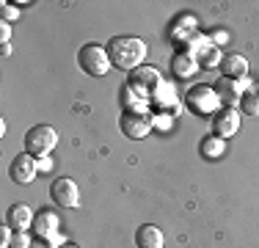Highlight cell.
Returning a JSON list of instances; mask_svg holds the SVG:
<instances>
[{
  "label": "cell",
  "instance_id": "obj_12",
  "mask_svg": "<svg viewBox=\"0 0 259 248\" xmlns=\"http://www.w3.org/2000/svg\"><path fill=\"white\" fill-rule=\"evenodd\" d=\"M199 58H196L193 53H185V50H180V53L171 55V72L177 74V77H190V74L199 72Z\"/></svg>",
  "mask_w": 259,
  "mask_h": 248
},
{
  "label": "cell",
  "instance_id": "obj_9",
  "mask_svg": "<svg viewBox=\"0 0 259 248\" xmlns=\"http://www.w3.org/2000/svg\"><path fill=\"white\" fill-rule=\"evenodd\" d=\"M39 157H33V154H28V152H22V154H17L14 160H11V179H14L17 185H30L36 179V174H39V163H36Z\"/></svg>",
  "mask_w": 259,
  "mask_h": 248
},
{
  "label": "cell",
  "instance_id": "obj_2",
  "mask_svg": "<svg viewBox=\"0 0 259 248\" xmlns=\"http://www.w3.org/2000/svg\"><path fill=\"white\" fill-rule=\"evenodd\" d=\"M77 64L91 77H105L110 72V66H113L110 64V55H108V47L94 45V42H89V45H83L77 50Z\"/></svg>",
  "mask_w": 259,
  "mask_h": 248
},
{
  "label": "cell",
  "instance_id": "obj_22",
  "mask_svg": "<svg viewBox=\"0 0 259 248\" xmlns=\"http://www.w3.org/2000/svg\"><path fill=\"white\" fill-rule=\"evenodd\" d=\"M33 248H45V245H39V243H36V245H33Z\"/></svg>",
  "mask_w": 259,
  "mask_h": 248
},
{
  "label": "cell",
  "instance_id": "obj_18",
  "mask_svg": "<svg viewBox=\"0 0 259 248\" xmlns=\"http://www.w3.org/2000/svg\"><path fill=\"white\" fill-rule=\"evenodd\" d=\"M17 17H20L17 6H11V3H0V22H14Z\"/></svg>",
  "mask_w": 259,
  "mask_h": 248
},
{
  "label": "cell",
  "instance_id": "obj_7",
  "mask_svg": "<svg viewBox=\"0 0 259 248\" xmlns=\"http://www.w3.org/2000/svg\"><path fill=\"white\" fill-rule=\"evenodd\" d=\"M240 110L237 108H221V110H215V116H212V135L215 138H232V135H237V130H240Z\"/></svg>",
  "mask_w": 259,
  "mask_h": 248
},
{
  "label": "cell",
  "instance_id": "obj_10",
  "mask_svg": "<svg viewBox=\"0 0 259 248\" xmlns=\"http://www.w3.org/2000/svg\"><path fill=\"white\" fill-rule=\"evenodd\" d=\"M221 72L229 80H243L245 74H248V58L240 55V53H226L224 58H221Z\"/></svg>",
  "mask_w": 259,
  "mask_h": 248
},
{
  "label": "cell",
  "instance_id": "obj_3",
  "mask_svg": "<svg viewBox=\"0 0 259 248\" xmlns=\"http://www.w3.org/2000/svg\"><path fill=\"white\" fill-rule=\"evenodd\" d=\"M152 127H155V116H152L149 110H133V108H127L124 113L119 116V130L127 135V138H133V141L146 138V135L152 133Z\"/></svg>",
  "mask_w": 259,
  "mask_h": 248
},
{
  "label": "cell",
  "instance_id": "obj_20",
  "mask_svg": "<svg viewBox=\"0 0 259 248\" xmlns=\"http://www.w3.org/2000/svg\"><path fill=\"white\" fill-rule=\"evenodd\" d=\"M11 248H33V243H30V237L25 232H17L14 240H11Z\"/></svg>",
  "mask_w": 259,
  "mask_h": 248
},
{
  "label": "cell",
  "instance_id": "obj_4",
  "mask_svg": "<svg viewBox=\"0 0 259 248\" xmlns=\"http://www.w3.org/2000/svg\"><path fill=\"white\" fill-rule=\"evenodd\" d=\"M55 144H58V133L50 124H36L25 133V152L33 157H47L55 149Z\"/></svg>",
  "mask_w": 259,
  "mask_h": 248
},
{
  "label": "cell",
  "instance_id": "obj_19",
  "mask_svg": "<svg viewBox=\"0 0 259 248\" xmlns=\"http://www.w3.org/2000/svg\"><path fill=\"white\" fill-rule=\"evenodd\" d=\"M11 240H14V229L6 223V226H0V248H11Z\"/></svg>",
  "mask_w": 259,
  "mask_h": 248
},
{
  "label": "cell",
  "instance_id": "obj_17",
  "mask_svg": "<svg viewBox=\"0 0 259 248\" xmlns=\"http://www.w3.org/2000/svg\"><path fill=\"white\" fill-rule=\"evenodd\" d=\"M224 149H226V141L224 138H204L201 141V146H199V152H201V157L204 160H215V157H221L224 154Z\"/></svg>",
  "mask_w": 259,
  "mask_h": 248
},
{
  "label": "cell",
  "instance_id": "obj_13",
  "mask_svg": "<svg viewBox=\"0 0 259 248\" xmlns=\"http://www.w3.org/2000/svg\"><path fill=\"white\" fill-rule=\"evenodd\" d=\"M135 245L138 248H163V232L155 223H141L135 229Z\"/></svg>",
  "mask_w": 259,
  "mask_h": 248
},
{
  "label": "cell",
  "instance_id": "obj_6",
  "mask_svg": "<svg viewBox=\"0 0 259 248\" xmlns=\"http://www.w3.org/2000/svg\"><path fill=\"white\" fill-rule=\"evenodd\" d=\"M50 198L58 207H77V201H80V188H77V182L75 179H69V177H58V179H53V185H50Z\"/></svg>",
  "mask_w": 259,
  "mask_h": 248
},
{
  "label": "cell",
  "instance_id": "obj_14",
  "mask_svg": "<svg viewBox=\"0 0 259 248\" xmlns=\"http://www.w3.org/2000/svg\"><path fill=\"white\" fill-rule=\"evenodd\" d=\"M215 94H218L221 102H224V108H234V105L240 102V94H243V91L237 89V80L221 77L218 83H215Z\"/></svg>",
  "mask_w": 259,
  "mask_h": 248
},
{
  "label": "cell",
  "instance_id": "obj_21",
  "mask_svg": "<svg viewBox=\"0 0 259 248\" xmlns=\"http://www.w3.org/2000/svg\"><path fill=\"white\" fill-rule=\"evenodd\" d=\"M9 36H11L9 22H0V47H3V45H9Z\"/></svg>",
  "mask_w": 259,
  "mask_h": 248
},
{
  "label": "cell",
  "instance_id": "obj_15",
  "mask_svg": "<svg viewBox=\"0 0 259 248\" xmlns=\"http://www.w3.org/2000/svg\"><path fill=\"white\" fill-rule=\"evenodd\" d=\"M240 113L259 119V83L248 86V89L240 94Z\"/></svg>",
  "mask_w": 259,
  "mask_h": 248
},
{
  "label": "cell",
  "instance_id": "obj_1",
  "mask_svg": "<svg viewBox=\"0 0 259 248\" xmlns=\"http://www.w3.org/2000/svg\"><path fill=\"white\" fill-rule=\"evenodd\" d=\"M108 55L116 69L135 72L141 66V61L146 58V45L138 36H113L108 42Z\"/></svg>",
  "mask_w": 259,
  "mask_h": 248
},
{
  "label": "cell",
  "instance_id": "obj_8",
  "mask_svg": "<svg viewBox=\"0 0 259 248\" xmlns=\"http://www.w3.org/2000/svg\"><path fill=\"white\" fill-rule=\"evenodd\" d=\"M185 102H188L196 113H212L215 116L221 99H218V94H215V89H209V86H196V89L188 91Z\"/></svg>",
  "mask_w": 259,
  "mask_h": 248
},
{
  "label": "cell",
  "instance_id": "obj_16",
  "mask_svg": "<svg viewBox=\"0 0 259 248\" xmlns=\"http://www.w3.org/2000/svg\"><path fill=\"white\" fill-rule=\"evenodd\" d=\"M55 226H58V218H55V213H50V210H41V213L33 218V229L39 232V237H47V234H53Z\"/></svg>",
  "mask_w": 259,
  "mask_h": 248
},
{
  "label": "cell",
  "instance_id": "obj_5",
  "mask_svg": "<svg viewBox=\"0 0 259 248\" xmlns=\"http://www.w3.org/2000/svg\"><path fill=\"white\" fill-rule=\"evenodd\" d=\"M130 91H135L138 97H155V91L160 89V77H157V69L152 66H141L130 74V83H127Z\"/></svg>",
  "mask_w": 259,
  "mask_h": 248
},
{
  "label": "cell",
  "instance_id": "obj_11",
  "mask_svg": "<svg viewBox=\"0 0 259 248\" xmlns=\"http://www.w3.org/2000/svg\"><path fill=\"white\" fill-rule=\"evenodd\" d=\"M9 226L14 229V232H25L28 226H33V210L28 207V204H22V201H17V204H11L9 207Z\"/></svg>",
  "mask_w": 259,
  "mask_h": 248
}]
</instances>
